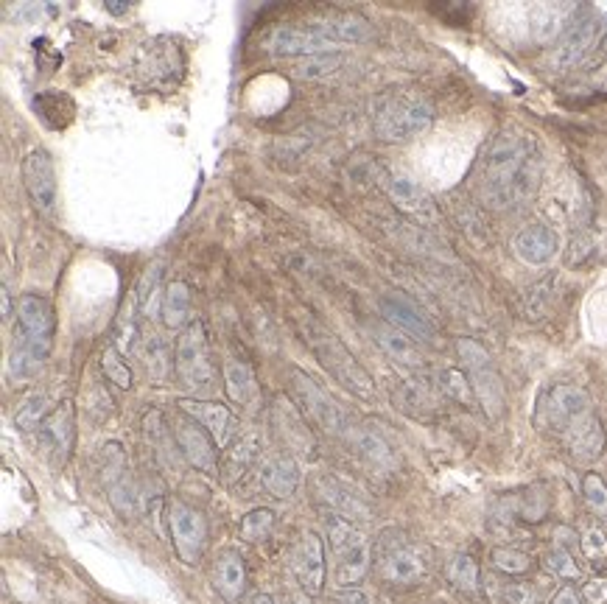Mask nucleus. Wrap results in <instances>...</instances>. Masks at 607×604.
<instances>
[{
  "label": "nucleus",
  "mask_w": 607,
  "mask_h": 604,
  "mask_svg": "<svg viewBox=\"0 0 607 604\" xmlns=\"http://www.w3.org/2000/svg\"><path fill=\"white\" fill-rule=\"evenodd\" d=\"M540 177L543 160L538 143L526 132L507 129L484 146L476 171V191L493 210H518L535 199Z\"/></svg>",
  "instance_id": "f257e3e1"
},
{
  "label": "nucleus",
  "mask_w": 607,
  "mask_h": 604,
  "mask_svg": "<svg viewBox=\"0 0 607 604\" xmlns=\"http://www.w3.org/2000/svg\"><path fill=\"white\" fill-rule=\"evenodd\" d=\"M297 330H300L303 342L308 344V350L319 361V367L328 372L336 384L345 386L347 392H353L356 398L375 400L373 375L361 367L359 358L347 350V344L333 330L319 325L317 319H311V316L297 319Z\"/></svg>",
  "instance_id": "f03ea898"
},
{
  "label": "nucleus",
  "mask_w": 607,
  "mask_h": 604,
  "mask_svg": "<svg viewBox=\"0 0 607 604\" xmlns=\"http://www.w3.org/2000/svg\"><path fill=\"white\" fill-rule=\"evenodd\" d=\"M370 26L364 17H336L305 28H275L269 37V51L277 56H317L333 54L339 42H367Z\"/></svg>",
  "instance_id": "7ed1b4c3"
},
{
  "label": "nucleus",
  "mask_w": 607,
  "mask_h": 604,
  "mask_svg": "<svg viewBox=\"0 0 607 604\" xmlns=\"http://www.w3.org/2000/svg\"><path fill=\"white\" fill-rule=\"evenodd\" d=\"M434 124V110L414 90H384L373 104V132L384 143H409Z\"/></svg>",
  "instance_id": "20e7f679"
},
{
  "label": "nucleus",
  "mask_w": 607,
  "mask_h": 604,
  "mask_svg": "<svg viewBox=\"0 0 607 604\" xmlns=\"http://www.w3.org/2000/svg\"><path fill=\"white\" fill-rule=\"evenodd\" d=\"M328 543H331L333 551V582H336V588L347 591V588L361 585L370 574V565H373V549H370L367 535L350 521H345V518L333 515L328 521Z\"/></svg>",
  "instance_id": "39448f33"
},
{
  "label": "nucleus",
  "mask_w": 607,
  "mask_h": 604,
  "mask_svg": "<svg viewBox=\"0 0 607 604\" xmlns=\"http://www.w3.org/2000/svg\"><path fill=\"white\" fill-rule=\"evenodd\" d=\"M456 353H459L462 364H465V372H468L476 400H479L484 414L490 420H501V414L507 409V386H504V378H501L490 350L484 344L476 342V339L465 336V339L456 342Z\"/></svg>",
  "instance_id": "423d86ee"
},
{
  "label": "nucleus",
  "mask_w": 607,
  "mask_h": 604,
  "mask_svg": "<svg viewBox=\"0 0 607 604\" xmlns=\"http://www.w3.org/2000/svg\"><path fill=\"white\" fill-rule=\"evenodd\" d=\"M289 384L294 398L300 400V409L303 414H308V420L333 440H345V437H353L350 434V414L345 412V406L339 400L333 398L331 392L325 386H319L311 375H305L303 370L291 367L289 370Z\"/></svg>",
  "instance_id": "0eeeda50"
},
{
  "label": "nucleus",
  "mask_w": 607,
  "mask_h": 604,
  "mask_svg": "<svg viewBox=\"0 0 607 604\" xmlns=\"http://www.w3.org/2000/svg\"><path fill=\"white\" fill-rule=\"evenodd\" d=\"M174 372H177L180 384L191 392H207L216 384V367H213V356H210L207 330L199 319H194L177 339Z\"/></svg>",
  "instance_id": "6e6552de"
},
{
  "label": "nucleus",
  "mask_w": 607,
  "mask_h": 604,
  "mask_svg": "<svg viewBox=\"0 0 607 604\" xmlns=\"http://www.w3.org/2000/svg\"><path fill=\"white\" fill-rule=\"evenodd\" d=\"M426 554L409 543L398 529H384L378 535V571L392 588H412L426 577Z\"/></svg>",
  "instance_id": "1a4fd4ad"
},
{
  "label": "nucleus",
  "mask_w": 607,
  "mask_h": 604,
  "mask_svg": "<svg viewBox=\"0 0 607 604\" xmlns=\"http://www.w3.org/2000/svg\"><path fill=\"white\" fill-rule=\"evenodd\" d=\"M135 73L149 90H160V93L174 90L185 76V54L180 42L171 37H154L143 42L135 56Z\"/></svg>",
  "instance_id": "9d476101"
},
{
  "label": "nucleus",
  "mask_w": 607,
  "mask_h": 604,
  "mask_svg": "<svg viewBox=\"0 0 607 604\" xmlns=\"http://www.w3.org/2000/svg\"><path fill=\"white\" fill-rule=\"evenodd\" d=\"M594 414L591 395L574 384H557L543 392L538 403V426L543 431H552L557 437H563L568 428H574L580 420Z\"/></svg>",
  "instance_id": "9b49d317"
},
{
  "label": "nucleus",
  "mask_w": 607,
  "mask_h": 604,
  "mask_svg": "<svg viewBox=\"0 0 607 604\" xmlns=\"http://www.w3.org/2000/svg\"><path fill=\"white\" fill-rule=\"evenodd\" d=\"M166 523L171 546L177 551L182 565L194 568L202 563L207 549V518L202 509L185 504L180 498H171L166 504Z\"/></svg>",
  "instance_id": "f8f14e48"
},
{
  "label": "nucleus",
  "mask_w": 607,
  "mask_h": 604,
  "mask_svg": "<svg viewBox=\"0 0 607 604\" xmlns=\"http://www.w3.org/2000/svg\"><path fill=\"white\" fill-rule=\"evenodd\" d=\"M17 344H26L31 353L45 361L54 350L56 339V314L54 305L45 300L42 294L28 291L17 300Z\"/></svg>",
  "instance_id": "ddd939ff"
},
{
  "label": "nucleus",
  "mask_w": 607,
  "mask_h": 604,
  "mask_svg": "<svg viewBox=\"0 0 607 604\" xmlns=\"http://www.w3.org/2000/svg\"><path fill=\"white\" fill-rule=\"evenodd\" d=\"M101 484L107 490L112 509L121 515V521H132L138 512V490L129 476L126 453L121 442H107L101 448Z\"/></svg>",
  "instance_id": "4468645a"
},
{
  "label": "nucleus",
  "mask_w": 607,
  "mask_h": 604,
  "mask_svg": "<svg viewBox=\"0 0 607 604\" xmlns=\"http://www.w3.org/2000/svg\"><path fill=\"white\" fill-rule=\"evenodd\" d=\"M599 34H602V20L588 9H580L574 23L566 28V34L560 37L557 48L552 51V68L557 73H568V70L582 65L596 48Z\"/></svg>",
  "instance_id": "2eb2a0df"
},
{
  "label": "nucleus",
  "mask_w": 607,
  "mask_h": 604,
  "mask_svg": "<svg viewBox=\"0 0 607 604\" xmlns=\"http://www.w3.org/2000/svg\"><path fill=\"white\" fill-rule=\"evenodd\" d=\"M20 174H23V188H26L31 205L45 216H51L56 210V199H59L54 157L45 149H34L31 154H26Z\"/></svg>",
  "instance_id": "dca6fc26"
},
{
  "label": "nucleus",
  "mask_w": 607,
  "mask_h": 604,
  "mask_svg": "<svg viewBox=\"0 0 607 604\" xmlns=\"http://www.w3.org/2000/svg\"><path fill=\"white\" fill-rule=\"evenodd\" d=\"M291 571L297 585L308 596H319L325 588V543L314 529H305L291 549Z\"/></svg>",
  "instance_id": "f3484780"
},
{
  "label": "nucleus",
  "mask_w": 607,
  "mask_h": 604,
  "mask_svg": "<svg viewBox=\"0 0 607 604\" xmlns=\"http://www.w3.org/2000/svg\"><path fill=\"white\" fill-rule=\"evenodd\" d=\"M174 437H177L180 456L188 465L196 467L205 476L219 473V442L213 440L196 420H191V417L177 420L174 423Z\"/></svg>",
  "instance_id": "a211bd4d"
},
{
  "label": "nucleus",
  "mask_w": 607,
  "mask_h": 604,
  "mask_svg": "<svg viewBox=\"0 0 607 604\" xmlns=\"http://www.w3.org/2000/svg\"><path fill=\"white\" fill-rule=\"evenodd\" d=\"M378 308H381V316L387 319L389 325H395L403 333H409L414 342L423 344H437V328L428 322V316L409 302L401 294H384L378 300Z\"/></svg>",
  "instance_id": "6ab92c4d"
},
{
  "label": "nucleus",
  "mask_w": 607,
  "mask_h": 604,
  "mask_svg": "<svg viewBox=\"0 0 607 604\" xmlns=\"http://www.w3.org/2000/svg\"><path fill=\"white\" fill-rule=\"evenodd\" d=\"M272 428L277 431V437L283 440V445L294 453H311L317 448L314 442V431L305 423L303 409H297L289 398L272 400Z\"/></svg>",
  "instance_id": "aec40b11"
},
{
  "label": "nucleus",
  "mask_w": 607,
  "mask_h": 604,
  "mask_svg": "<svg viewBox=\"0 0 607 604\" xmlns=\"http://www.w3.org/2000/svg\"><path fill=\"white\" fill-rule=\"evenodd\" d=\"M40 440L45 451L54 456V465L62 467L68 462L76 440V409L73 400H62L54 412L48 414V420L40 426Z\"/></svg>",
  "instance_id": "412c9836"
},
{
  "label": "nucleus",
  "mask_w": 607,
  "mask_h": 604,
  "mask_svg": "<svg viewBox=\"0 0 607 604\" xmlns=\"http://www.w3.org/2000/svg\"><path fill=\"white\" fill-rule=\"evenodd\" d=\"M512 252L526 263V266H543L557 258L560 252V238L552 227L546 224H526L512 238Z\"/></svg>",
  "instance_id": "4be33fe9"
},
{
  "label": "nucleus",
  "mask_w": 607,
  "mask_h": 604,
  "mask_svg": "<svg viewBox=\"0 0 607 604\" xmlns=\"http://www.w3.org/2000/svg\"><path fill=\"white\" fill-rule=\"evenodd\" d=\"M370 333H373L375 344H378L395 364L409 367V370H420V367L426 364V356H423V350L417 347L412 336L398 330L395 325H389L387 319H373V322H370Z\"/></svg>",
  "instance_id": "5701e85b"
},
{
  "label": "nucleus",
  "mask_w": 607,
  "mask_h": 604,
  "mask_svg": "<svg viewBox=\"0 0 607 604\" xmlns=\"http://www.w3.org/2000/svg\"><path fill=\"white\" fill-rule=\"evenodd\" d=\"M258 476H261L266 493L277 501H286L300 487V462L291 453H272L261 462Z\"/></svg>",
  "instance_id": "b1692460"
},
{
  "label": "nucleus",
  "mask_w": 607,
  "mask_h": 604,
  "mask_svg": "<svg viewBox=\"0 0 607 604\" xmlns=\"http://www.w3.org/2000/svg\"><path fill=\"white\" fill-rule=\"evenodd\" d=\"M314 493L317 498L331 509L333 515L345 518V521H367L370 518V507L361 501L353 490H347L342 481H336L333 476H317L314 479Z\"/></svg>",
  "instance_id": "393cba45"
},
{
  "label": "nucleus",
  "mask_w": 607,
  "mask_h": 604,
  "mask_svg": "<svg viewBox=\"0 0 607 604\" xmlns=\"http://www.w3.org/2000/svg\"><path fill=\"white\" fill-rule=\"evenodd\" d=\"M213 588L227 604H238L247 593V563L235 549L219 551L213 565Z\"/></svg>",
  "instance_id": "a878e982"
},
{
  "label": "nucleus",
  "mask_w": 607,
  "mask_h": 604,
  "mask_svg": "<svg viewBox=\"0 0 607 604\" xmlns=\"http://www.w3.org/2000/svg\"><path fill=\"white\" fill-rule=\"evenodd\" d=\"M378 185L384 188L389 199L401 207L403 213L409 216H431L434 207H431V196L423 191V185H417L412 177H403V174H392V171H381Z\"/></svg>",
  "instance_id": "bb28decb"
},
{
  "label": "nucleus",
  "mask_w": 607,
  "mask_h": 604,
  "mask_svg": "<svg viewBox=\"0 0 607 604\" xmlns=\"http://www.w3.org/2000/svg\"><path fill=\"white\" fill-rule=\"evenodd\" d=\"M560 440L566 442L568 453H571L577 462H582V465H591V462H596V459L605 453L607 434H605V428H602V423H599V417L591 414V417L580 420V423H577L574 428H568Z\"/></svg>",
  "instance_id": "cd10ccee"
},
{
  "label": "nucleus",
  "mask_w": 607,
  "mask_h": 604,
  "mask_svg": "<svg viewBox=\"0 0 607 604\" xmlns=\"http://www.w3.org/2000/svg\"><path fill=\"white\" fill-rule=\"evenodd\" d=\"M177 406H180V412L185 417H191V420H196L199 426L205 428L207 434L219 442V448L224 445L227 434H230V420H233V414H230V409L224 403H219V400L182 398L177 400Z\"/></svg>",
  "instance_id": "c85d7f7f"
},
{
  "label": "nucleus",
  "mask_w": 607,
  "mask_h": 604,
  "mask_svg": "<svg viewBox=\"0 0 607 604\" xmlns=\"http://www.w3.org/2000/svg\"><path fill=\"white\" fill-rule=\"evenodd\" d=\"M353 442H356V451L361 453V459L367 465L373 467L375 473L381 476H392L398 467H401V456L395 451V445L375 428H361L353 434Z\"/></svg>",
  "instance_id": "c756f323"
},
{
  "label": "nucleus",
  "mask_w": 607,
  "mask_h": 604,
  "mask_svg": "<svg viewBox=\"0 0 607 604\" xmlns=\"http://www.w3.org/2000/svg\"><path fill=\"white\" fill-rule=\"evenodd\" d=\"M31 107L40 115V121L54 132H62L76 118V101L62 90H42L31 98Z\"/></svg>",
  "instance_id": "7c9ffc66"
},
{
  "label": "nucleus",
  "mask_w": 607,
  "mask_h": 604,
  "mask_svg": "<svg viewBox=\"0 0 607 604\" xmlns=\"http://www.w3.org/2000/svg\"><path fill=\"white\" fill-rule=\"evenodd\" d=\"M580 14V6L571 3H543L532 12V31L540 42L554 40L557 34H566V28Z\"/></svg>",
  "instance_id": "2f4dec72"
},
{
  "label": "nucleus",
  "mask_w": 607,
  "mask_h": 604,
  "mask_svg": "<svg viewBox=\"0 0 607 604\" xmlns=\"http://www.w3.org/2000/svg\"><path fill=\"white\" fill-rule=\"evenodd\" d=\"M258 451H261V440L255 434L241 437V440L235 442L233 448L224 453V459H221L219 465V476L224 479V484L233 487L235 481L244 479L249 473V467L258 462Z\"/></svg>",
  "instance_id": "473e14b6"
},
{
  "label": "nucleus",
  "mask_w": 607,
  "mask_h": 604,
  "mask_svg": "<svg viewBox=\"0 0 607 604\" xmlns=\"http://www.w3.org/2000/svg\"><path fill=\"white\" fill-rule=\"evenodd\" d=\"M143 437H146V442L152 445L154 456H157L163 465L171 467L177 462V453H180V448H177V437L171 434V428H168L163 412L152 409V412L143 417Z\"/></svg>",
  "instance_id": "72a5a7b5"
},
{
  "label": "nucleus",
  "mask_w": 607,
  "mask_h": 604,
  "mask_svg": "<svg viewBox=\"0 0 607 604\" xmlns=\"http://www.w3.org/2000/svg\"><path fill=\"white\" fill-rule=\"evenodd\" d=\"M163 322L166 328H188L191 325V314H194V297H191V286L185 280H171L163 297Z\"/></svg>",
  "instance_id": "f704fd0d"
},
{
  "label": "nucleus",
  "mask_w": 607,
  "mask_h": 604,
  "mask_svg": "<svg viewBox=\"0 0 607 604\" xmlns=\"http://www.w3.org/2000/svg\"><path fill=\"white\" fill-rule=\"evenodd\" d=\"M224 389H227V398L238 406H244L258 395V378L247 361H241V358L224 361Z\"/></svg>",
  "instance_id": "c9c22d12"
},
{
  "label": "nucleus",
  "mask_w": 607,
  "mask_h": 604,
  "mask_svg": "<svg viewBox=\"0 0 607 604\" xmlns=\"http://www.w3.org/2000/svg\"><path fill=\"white\" fill-rule=\"evenodd\" d=\"M554 286H557V277L549 275L538 280L532 289H526L524 302H521V311L529 322H538L543 316L552 311V302H554Z\"/></svg>",
  "instance_id": "e433bc0d"
},
{
  "label": "nucleus",
  "mask_w": 607,
  "mask_h": 604,
  "mask_svg": "<svg viewBox=\"0 0 607 604\" xmlns=\"http://www.w3.org/2000/svg\"><path fill=\"white\" fill-rule=\"evenodd\" d=\"M440 389L445 398L454 400V403H459V406H465V409L479 406V400H476V392H473V384H470L468 372L456 370V367H445V370L440 372Z\"/></svg>",
  "instance_id": "4c0bfd02"
},
{
  "label": "nucleus",
  "mask_w": 607,
  "mask_h": 604,
  "mask_svg": "<svg viewBox=\"0 0 607 604\" xmlns=\"http://www.w3.org/2000/svg\"><path fill=\"white\" fill-rule=\"evenodd\" d=\"M140 305L138 300H135V294L129 297V302L124 305V311H121V316H118V322H115V347L124 353V356H129V353H135V347H138V339H140V330H138V314Z\"/></svg>",
  "instance_id": "58836bf2"
},
{
  "label": "nucleus",
  "mask_w": 607,
  "mask_h": 604,
  "mask_svg": "<svg viewBox=\"0 0 607 604\" xmlns=\"http://www.w3.org/2000/svg\"><path fill=\"white\" fill-rule=\"evenodd\" d=\"M98 364H101V372H104V378L115 384L118 389H132L135 384V375L129 370V364L124 361V353L115 347V344H104V350H101V356H98Z\"/></svg>",
  "instance_id": "ea45409f"
},
{
  "label": "nucleus",
  "mask_w": 607,
  "mask_h": 604,
  "mask_svg": "<svg viewBox=\"0 0 607 604\" xmlns=\"http://www.w3.org/2000/svg\"><path fill=\"white\" fill-rule=\"evenodd\" d=\"M342 65H345V54L333 51V54L305 56V59H300V62L291 68V73H294V79H305V82H311V79L331 76L333 70H339Z\"/></svg>",
  "instance_id": "a19ab883"
},
{
  "label": "nucleus",
  "mask_w": 607,
  "mask_h": 604,
  "mask_svg": "<svg viewBox=\"0 0 607 604\" xmlns=\"http://www.w3.org/2000/svg\"><path fill=\"white\" fill-rule=\"evenodd\" d=\"M272 529H275V512L266 507L249 509L247 515L241 518V523H238V535H241V540H247V543H261V540L272 535Z\"/></svg>",
  "instance_id": "79ce46f5"
},
{
  "label": "nucleus",
  "mask_w": 607,
  "mask_h": 604,
  "mask_svg": "<svg viewBox=\"0 0 607 604\" xmlns=\"http://www.w3.org/2000/svg\"><path fill=\"white\" fill-rule=\"evenodd\" d=\"M48 398L45 395H28L20 406H17V412H14V426L20 428V431H40V426L48 420Z\"/></svg>",
  "instance_id": "37998d69"
},
{
  "label": "nucleus",
  "mask_w": 607,
  "mask_h": 604,
  "mask_svg": "<svg viewBox=\"0 0 607 604\" xmlns=\"http://www.w3.org/2000/svg\"><path fill=\"white\" fill-rule=\"evenodd\" d=\"M448 579L451 585L465 593H476L479 588V563L470 554H456L448 563Z\"/></svg>",
  "instance_id": "c03bdc74"
},
{
  "label": "nucleus",
  "mask_w": 607,
  "mask_h": 604,
  "mask_svg": "<svg viewBox=\"0 0 607 604\" xmlns=\"http://www.w3.org/2000/svg\"><path fill=\"white\" fill-rule=\"evenodd\" d=\"M490 563L501 574H510V577H521L532 568V557L521 549H512V546H496L490 551Z\"/></svg>",
  "instance_id": "a18cd8bd"
},
{
  "label": "nucleus",
  "mask_w": 607,
  "mask_h": 604,
  "mask_svg": "<svg viewBox=\"0 0 607 604\" xmlns=\"http://www.w3.org/2000/svg\"><path fill=\"white\" fill-rule=\"evenodd\" d=\"M543 568L549 571V574H554L557 579H580L582 571L580 565H577V560H574V554L568 549H563V546H554V549L546 551V557H543Z\"/></svg>",
  "instance_id": "49530a36"
},
{
  "label": "nucleus",
  "mask_w": 607,
  "mask_h": 604,
  "mask_svg": "<svg viewBox=\"0 0 607 604\" xmlns=\"http://www.w3.org/2000/svg\"><path fill=\"white\" fill-rule=\"evenodd\" d=\"M512 512L521 518V521H543L546 512H549V495H543V490H529L526 495H518Z\"/></svg>",
  "instance_id": "de8ad7c7"
},
{
  "label": "nucleus",
  "mask_w": 607,
  "mask_h": 604,
  "mask_svg": "<svg viewBox=\"0 0 607 604\" xmlns=\"http://www.w3.org/2000/svg\"><path fill=\"white\" fill-rule=\"evenodd\" d=\"M42 367V358L37 353H31L26 344H14L12 358H9V375H12V381H28V378H34V372Z\"/></svg>",
  "instance_id": "09e8293b"
},
{
  "label": "nucleus",
  "mask_w": 607,
  "mask_h": 604,
  "mask_svg": "<svg viewBox=\"0 0 607 604\" xmlns=\"http://www.w3.org/2000/svg\"><path fill=\"white\" fill-rule=\"evenodd\" d=\"M143 356H146V372L157 378V381H163L171 370V353H168V347L157 336L152 339H146V350H143Z\"/></svg>",
  "instance_id": "8fccbe9b"
},
{
  "label": "nucleus",
  "mask_w": 607,
  "mask_h": 604,
  "mask_svg": "<svg viewBox=\"0 0 607 604\" xmlns=\"http://www.w3.org/2000/svg\"><path fill=\"white\" fill-rule=\"evenodd\" d=\"M398 406L414 417H423V409H434V400L428 398V392L420 384H403L398 392Z\"/></svg>",
  "instance_id": "3c124183"
},
{
  "label": "nucleus",
  "mask_w": 607,
  "mask_h": 604,
  "mask_svg": "<svg viewBox=\"0 0 607 604\" xmlns=\"http://www.w3.org/2000/svg\"><path fill=\"white\" fill-rule=\"evenodd\" d=\"M582 495H585V504L594 509L599 518L607 521V484L596 473H588L582 479Z\"/></svg>",
  "instance_id": "603ef678"
},
{
  "label": "nucleus",
  "mask_w": 607,
  "mask_h": 604,
  "mask_svg": "<svg viewBox=\"0 0 607 604\" xmlns=\"http://www.w3.org/2000/svg\"><path fill=\"white\" fill-rule=\"evenodd\" d=\"M157 283H160V263H152L143 277L138 280V286H135V300L140 305V314H152V300H154V291H157Z\"/></svg>",
  "instance_id": "864d4df0"
},
{
  "label": "nucleus",
  "mask_w": 607,
  "mask_h": 604,
  "mask_svg": "<svg viewBox=\"0 0 607 604\" xmlns=\"http://www.w3.org/2000/svg\"><path fill=\"white\" fill-rule=\"evenodd\" d=\"M580 549L582 554L591 560L594 565H599L602 560H607V532L602 526H591L585 535L580 537Z\"/></svg>",
  "instance_id": "5fc2aeb1"
},
{
  "label": "nucleus",
  "mask_w": 607,
  "mask_h": 604,
  "mask_svg": "<svg viewBox=\"0 0 607 604\" xmlns=\"http://www.w3.org/2000/svg\"><path fill=\"white\" fill-rule=\"evenodd\" d=\"M504 599H507V604H538V593L526 582H515V585L504 588Z\"/></svg>",
  "instance_id": "6e6d98bb"
},
{
  "label": "nucleus",
  "mask_w": 607,
  "mask_h": 604,
  "mask_svg": "<svg viewBox=\"0 0 607 604\" xmlns=\"http://www.w3.org/2000/svg\"><path fill=\"white\" fill-rule=\"evenodd\" d=\"M582 599L588 604H605L607 602V577L591 579L585 588H582Z\"/></svg>",
  "instance_id": "4d7b16f0"
},
{
  "label": "nucleus",
  "mask_w": 607,
  "mask_h": 604,
  "mask_svg": "<svg viewBox=\"0 0 607 604\" xmlns=\"http://www.w3.org/2000/svg\"><path fill=\"white\" fill-rule=\"evenodd\" d=\"M594 244L591 241H580V238H574V244H571V249H577V252H571V258H568V263H582L591 252H594Z\"/></svg>",
  "instance_id": "13d9d810"
},
{
  "label": "nucleus",
  "mask_w": 607,
  "mask_h": 604,
  "mask_svg": "<svg viewBox=\"0 0 607 604\" xmlns=\"http://www.w3.org/2000/svg\"><path fill=\"white\" fill-rule=\"evenodd\" d=\"M336 604H370V602H367V596H364L359 588H347V591H339Z\"/></svg>",
  "instance_id": "bf43d9fd"
},
{
  "label": "nucleus",
  "mask_w": 607,
  "mask_h": 604,
  "mask_svg": "<svg viewBox=\"0 0 607 604\" xmlns=\"http://www.w3.org/2000/svg\"><path fill=\"white\" fill-rule=\"evenodd\" d=\"M0 316H3V322L12 319V291H9V283L0 286Z\"/></svg>",
  "instance_id": "052dcab7"
},
{
  "label": "nucleus",
  "mask_w": 607,
  "mask_h": 604,
  "mask_svg": "<svg viewBox=\"0 0 607 604\" xmlns=\"http://www.w3.org/2000/svg\"><path fill=\"white\" fill-rule=\"evenodd\" d=\"M308 599H311V596H308L300 585H294V588L289 585V588L283 591V604H308Z\"/></svg>",
  "instance_id": "680f3d73"
},
{
  "label": "nucleus",
  "mask_w": 607,
  "mask_h": 604,
  "mask_svg": "<svg viewBox=\"0 0 607 604\" xmlns=\"http://www.w3.org/2000/svg\"><path fill=\"white\" fill-rule=\"evenodd\" d=\"M552 604H582V599L574 588H560V591L554 593Z\"/></svg>",
  "instance_id": "e2e57ef3"
},
{
  "label": "nucleus",
  "mask_w": 607,
  "mask_h": 604,
  "mask_svg": "<svg viewBox=\"0 0 607 604\" xmlns=\"http://www.w3.org/2000/svg\"><path fill=\"white\" fill-rule=\"evenodd\" d=\"M104 9H107L110 14H126L129 12V3H126V0H107V3H104Z\"/></svg>",
  "instance_id": "0e129e2a"
},
{
  "label": "nucleus",
  "mask_w": 607,
  "mask_h": 604,
  "mask_svg": "<svg viewBox=\"0 0 607 604\" xmlns=\"http://www.w3.org/2000/svg\"><path fill=\"white\" fill-rule=\"evenodd\" d=\"M249 604H275V599L269 596V593H258V596H252Z\"/></svg>",
  "instance_id": "69168bd1"
}]
</instances>
